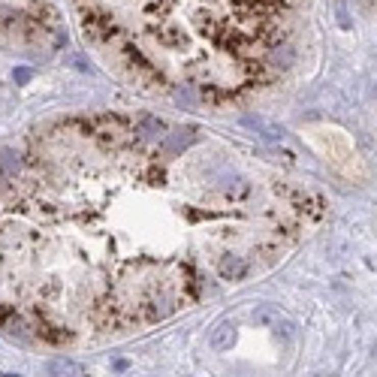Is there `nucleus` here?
<instances>
[{"label": "nucleus", "instance_id": "obj_2", "mask_svg": "<svg viewBox=\"0 0 377 377\" xmlns=\"http://www.w3.org/2000/svg\"><path fill=\"white\" fill-rule=\"evenodd\" d=\"M254 320H257V323H263L266 329L284 332V335H290V332L296 329V326H293V320H290L287 314H281L278 308H269V305H266V308H257V311H254Z\"/></svg>", "mask_w": 377, "mask_h": 377}, {"label": "nucleus", "instance_id": "obj_5", "mask_svg": "<svg viewBox=\"0 0 377 377\" xmlns=\"http://www.w3.org/2000/svg\"><path fill=\"white\" fill-rule=\"evenodd\" d=\"M244 124H247V127H254V130H260L266 139H281V136H284V130H278L274 124H266L263 118H244Z\"/></svg>", "mask_w": 377, "mask_h": 377}, {"label": "nucleus", "instance_id": "obj_3", "mask_svg": "<svg viewBox=\"0 0 377 377\" xmlns=\"http://www.w3.org/2000/svg\"><path fill=\"white\" fill-rule=\"evenodd\" d=\"M233 344H236V323L233 320H220L217 329L211 332V347L223 353V350H233Z\"/></svg>", "mask_w": 377, "mask_h": 377}, {"label": "nucleus", "instance_id": "obj_6", "mask_svg": "<svg viewBox=\"0 0 377 377\" xmlns=\"http://www.w3.org/2000/svg\"><path fill=\"white\" fill-rule=\"evenodd\" d=\"M0 377H21V374H0Z\"/></svg>", "mask_w": 377, "mask_h": 377}, {"label": "nucleus", "instance_id": "obj_1", "mask_svg": "<svg viewBox=\"0 0 377 377\" xmlns=\"http://www.w3.org/2000/svg\"><path fill=\"white\" fill-rule=\"evenodd\" d=\"M85 36L145 85L236 94L290 55L293 0H76ZM284 67V64H281Z\"/></svg>", "mask_w": 377, "mask_h": 377}, {"label": "nucleus", "instance_id": "obj_4", "mask_svg": "<svg viewBox=\"0 0 377 377\" xmlns=\"http://www.w3.org/2000/svg\"><path fill=\"white\" fill-rule=\"evenodd\" d=\"M48 374L52 377H79V365L72 359H52L48 362Z\"/></svg>", "mask_w": 377, "mask_h": 377}]
</instances>
